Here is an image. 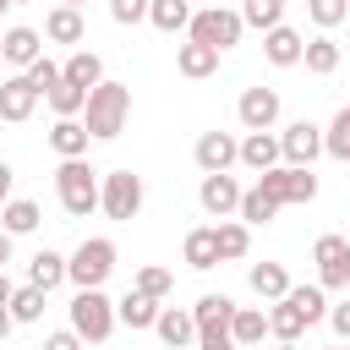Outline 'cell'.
<instances>
[{
	"instance_id": "1",
	"label": "cell",
	"mask_w": 350,
	"mask_h": 350,
	"mask_svg": "<svg viewBox=\"0 0 350 350\" xmlns=\"http://www.w3.org/2000/svg\"><path fill=\"white\" fill-rule=\"evenodd\" d=\"M126 120H131V88L104 77V82L88 93L82 126H88V137H93V142H109V137H120V131H126Z\"/></svg>"
},
{
	"instance_id": "2",
	"label": "cell",
	"mask_w": 350,
	"mask_h": 350,
	"mask_svg": "<svg viewBox=\"0 0 350 350\" xmlns=\"http://www.w3.org/2000/svg\"><path fill=\"white\" fill-rule=\"evenodd\" d=\"M55 197H60V208H66L71 219H88V213L98 208V170H93L88 159H60V170H55Z\"/></svg>"
},
{
	"instance_id": "3",
	"label": "cell",
	"mask_w": 350,
	"mask_h": 350,
	"mask_svg": "<svg viewBox=\"0 0 350 350\" xmlns=\"http://www.w3.org/2000/svg\"><path fill=\"white\" fill-rule=\"evenodd\" d=\"M115 241L109 235H88L71 257H66V279L77 284V290H104V279L115 273Z\"/></svg>"
},
{
	"instance_id": "4",
	"label": "cell",
	"mask_w": 350,
	"mask_h": 350,
	"mask_svg": "<svg viewBox=\"0 0 350 350\" xmlns=\"http://www.w3.org/2000/svg\"><path fill=\"white\" fill-rule=\"evenodd\" d=\"M66 312H71L66 328H71L82 345H104V339L115 334V301H109L104 290H77Z\"/></svg>"
},
{
	"instance_id": "5",
	"label": "cell",
	"mask_w": 350,
	"mask_h": 350,
	"mask_svg": "<svg viewBox=\"0 0 350 350\" xmlns=\"http://www.w3.org/2000/svg\"><path fill=\"white\" fill-rule=\"evenodd\" d=\"M241 33H246V22H241V11H230V5H202V11H191V27H186L191 44H208V49H219V55L235 49Z\"/></svg>"
},
{
	"instance_id": "6",
	"label": "cell",
	"mask_w": 350,
	"mask_h": 350,
	"mask_svg": "<svg viewBox=\"0 0 350 350\" xmlns=\"http://www.w3.org/2000/svg\"><path fill=\"white\" fill-rule=\"evenodd\" d=\"M142 197H148V186H142V175L137 170H109V175H98V208L109 213V219H137L142 213Z\"/></svg>"
},
{
	"instance_id": "7",
	"label": "cell",
	"mask_w": 350,
	"mask_h": 350,
	"mask_svg": "<svg viewBox=\"0 0 350 350\" xmlns=\"http://www.w3.org/2000/svg\"><path fill=\"white\" fill-rule=\"evenodd\" d=\"M191 323H197V350H224L230 345V323H235V301L208 290L191 306Z\"/></svg>"
},
{
	"instance_id": "8",
	"label": "cell",
	"mask_w": 350,
	"mask_h": 350,
	"mask_svg": "<svg viewBox=\"0 0 350 350\" xmlns=\"http://www.w3.org/2000/svg\"><path fill=\"white\" fill-rule=\"evenodd\" d=\"M257 191L273 197L279 208H290V202H312V197H317V175H312V170H295V164H273V170L257 175Z\"/></svg>"
},
{
	"instance_id": "9",
	"label": "cell",
	"mask_w": 350,
	"mask_h": 350,
	"mask_svg": "<svg viewBox=\"0 0 350 350\" xmlns=\"http://www.w3.org/2000/svg\"><path fill=\"white\" fill-rule=\"evenodd\" d=\"M312 262H317V284L323 290H350V241L345 235H317Z\"/></svg>"
},
{
	"instance_id": "10",
	"label": "cell",
	"mask_w": 350,
	"mask_h": 350,
	"mask_svg": "<svg viewBox=\"0 0 350 350\" xmlns=\"http://www.w3.org/2000/svg\"><path fill=\"white\" fill-rule=\"evenodd\" d=\"M279 159L295 164V170H312V164L323 159V126H312V120H290V126L279 131Z\"/></svg>"
},
{
	"instance_id": "11",
	"label": "cell",
	"mask_w": 350,
	"mask_h": 350,
	"mask_svg": "<svg viewBox=\"0 0 350 350\" xmlns=\"http://www.w3.org/2000/svg\"><path fill=\"white\" fill-rule=\"evenodd\" d=\"M191 159H197L202 175H230V164L241 159V137H230V131H202L197 148H191Z\"/></svg>"
},
{
	"instance_id": "12",
	"label": "cell",
	"mask_w": 350,
	"mask_h": 350,
	"mask_svg": "<svg viewBox=\"0 0 350 350\" xmlns=\"http://www.w3.org/2000/svg\"><path fill=\"white\" fill-rule=\"evenodd\" d=\"M279 109H284L279 88H246V93H241V104H235V115H241V126H246V131H273Z\"/></svg>"
},
{
	"instance_id": "13",
	"label": "cell",
	"mask_w": 350,
	"mask_h": 350,
	"mask_svg": "<svg viewBox=\"0 0 350 350\" xmlns=\"http://www.w3.org/2000/svg\"><path fill=\"white\" fill-rule=\"evenodd\" d=\"M241 180L235 175H202V186H197V202H202V213L208 219H230L235 208H241Z\"/></svg>"
},
{
	"instance_id": "14",
	"label": "cell",
	"mask_w": 350,
	"mask_h": 350,
	"mask_svg": "<svg viewBox=\"0 0 350 350\" xmlns=\"http://www.w3.org/2000/svg\"><path fill=\"white\" fill-rule=\"evenodd\" d=\"M38 55H44V33H38V27H5V33H0V66L27 71Z\"/></svg>"
},
{
	"instance_id": "15",
	"label": "cell",
	"mask_w": 350,
	"mask_h": 350,
	"mask_svg": "<svg viewBox=\"0 0 350 350\" xmlns=\"http://www.w3.org/2000/svg\"><path fill=\"white\" fill-rule=\"evenodd\" d=\"M153 334L164 339V350H197V323H191V312H180V306H159Z\"/></svg>"
},
{
	"instance_id": "16",
	"label": "cell",
	"mask_w": 350,
	"mask_h": 350,
	"mask_svg": "<svg viewBox=\"0 0 350 350\" xmlns=\"http://www.w3.org/2000/svg\"><path fill=\"white\" fill-rule=\"evenodd\" d=\"M33 109H38V93L27 88V77H22V71L5 77V82H0V120L22 126V120H33Z\"/></svg>"
},
{
	"instance_id": "17",
	"label": "cell",
	"mask_w": 350,
	"mask_h": 350,
	"mask_svg": "<svg viewBox=\"0 0 350 350\" xmlns=\"http://www.w3.org/2000/svg\"><path fill=\"white\" fill-rule=\"evenodd\" d=\"M301 49H306V38H301L290 22H279V27L262 33V55H268V66H301Z\"/></svg>"
},
{
	"instance_id": "18",
	"label": "cell",
	"mask_w": 350,
	"mask_h": 350,
	"mask_svg": "<svg viewBox=\"0 0 350 350\" xmlns=\"http://www.w3.org/2000/svg\"><path fill=\"white\" fill-rule=\"evenodd\" d=\"M235 164H246V170H257V175L273 170V164H284V159H279V131H246Z\"/></svg>"
},
{
	"instance_id": "19",
	"label": "cell",
	"mask_w": 350,
	"mask_h": 350,
	"mask_svg": "<svg viewBox=\"0 0 350 350\" xmlns=\"http://www.w3.org/2000/svg\"><path fill=\"white\" fill-rule=\"evenodd\" d=\"M246 284H252L257 301L273 306V301H284V290H290V268H284V262H252V268H246Z\"/></svg>"
},
{
	"instance_id": "20",
	"label": "cell",
	"mask_w": 350,
	"mask_h": 350,
	"mask_svg": "<svg viewBox=\"0 0 350 350\" xmlns=\"http://www.w3.org/2000/svg\"><path fill=\"white\" fill-rule=\"evenodd\" d=\"M60 82H71V88H82V93H93V88L104 82V60H98L93 49H71V55H66V66H60Z\"/></svg>"
},
{
	"instance_id": "21",
	"label": "cell",
	"mask_w": 350,
	"mask_h": 350,
	"mask_svg": "<svg viewBox=\"0 0 350 350\" xmlns=\"http://www.w3.org/2000/svg\"><path fill=\"white\" fill-rule=\"evenodd\" d=\"M115 323H126L131 334H142V328H153V323H159V301H153V295H142V290H126V295L115 301Z\"/></svg>"
},
{
	"instance_id": "22",
	"label": "cell",
	"mask_w": 350,
	"mask_h": 350,
	"mask_svg": "<svg viewBox=\"0 0 350 350\" xmlns=\"http://www.w3.org/2000/svg\"><path fill=\"white\" fill-rule=\"evenodd\" d=\"M180 257H186V268H197V273H208V268H219V246H213V224H197V230H186V241H180Z\"/></svg>"
},
{
	"instance_id": "23",
	"label": "cell",
	"mask_w": 350,
	"mask_h": 350,
	"mask_svg": "<svg viewBox=\"0 0 350 350\" xmlns=\"http://www.w3.org/2000/svg\"><path fill=\"white\" fill-rule=\"evenodd\" d=\"M268 339V312L262 306H235V323H230V345L235 350H252Z\"/></svg>"
},
{
	"instance_id": "24",
	"label": "cell",
	"mask_w": 350,
	"mask_h": 350,
	"mask_svg": "<svg viewBox=\"0 0 350 350\" xmlns=\"http://www.w3.org/2000/svg\"><path fill=\"white\" fill-rule=\"evenodd\" d=\"M44 38H49V44H82V38H88V22H82V11H71V5H55V11L44 16Z\"/></svg>"
},
{
	"instance_id": "25",
	"label": "cell",
	"mask_w": 350,
	"mask_h": 350,
	"mask_svg": "<svg viewBox=\"0 0 350 350\" xmlns=\"http://www.w3.org/2000/svg\"><path fill=\"white\" fill-rule=\"evenodd\" d=\"M175 71H180V77H191V82H197V77H213V71H219V49H208V44H191V38H186V44H175Z\"/></svg>"
},
{
	"instance_id": "26",
	"label": "cell",
	"mask_w": 350,
	"mask_h": 350,
	"mask_svg": "<svg viewBox=\"0 0 350 350\" xmlns=\"http://www.w3.org/2000/svg\"><path fill=\"white\" fill-rule=\"evenodd\" d=\"M213 246H219V262H241L252 252V230L241 219H219L213 224Z\"/></svg>"
},
{
	"instance_id": "27",
	"label": "cell",
	"mask_w": 350,
	"mask_h": 350,
	"mask_svg": "<svg viewBox=\"0 0 350 350\" xmlns=\"http://www.w3.org/2000/svg\"><path fill=\"white\" fill-rule=\"evenodd\" d=\"M88 142H93V137H88L82 120H55V126H49V148H55L60 159H88Z\"/></svg>"
},
{
	"instance_id": "28",
	"label": "cell",
	"mask_w": 350,
	"mask_h": 350,
	"mask_svg": "<svg viewBox=\"0 0 350 350\" xmlns=\"http://www.w3.org/2000/svg\"><path fill=\"white\" fill-rule=\"evenodd\" d=\"M38 224H44V213H38L33 197H11V202L0 208V230H5V235H33Z\"/></svg>"
},
{
	"instance_id": "29",
	"label": "cell",
	"mask_w": 350,
	"mask_h": 350,
	"mask_svg": "<svg viewBox=\"0 0 350 350\" xmlns=\"http://www.w3.org/2000/svg\"><path fill=\"white\" fill-rule=\"evenodd\" d=\"M27 284H33V290H44V295H49L55 284H66V257H60V252H49V246H44V252H33V262H27Z\"/></svg>"
},
{
	"instance_id": "30",
	"label": "cell",
	"mask_w": 350,
	"mask_h": 350,
	"mask_svg": "<svg viewBox=\"0 0 350 350\" xmlns=\"http://www.w3.org/2000/svg\"><path fill=\"white\" fill-rule=\"evenodd\" d=\"M301 334H306V317H301L290 301H273V306H268V339H279V345H301Z\"/></svg>"
},
{
	"instance_id": "31",
	"label": "cell",
	"mask_w": 350,
	"mask_h": 350,
	"mask_svg": "<svg viewBox=\"0 0 350 350\" xmlns=\"http://www.w3.org/2000/svg\"><path fill=\"white\" fill-rule=\"evenodd\" d=\"M301 66H306L312 77H334V71H339V44H334L328 33L306 38V49H301Z\"/></svg>"
},
{
	"instance_id": "32",
	"label": "cell",
	"mask_w": 350,
	"mask_h": 350,
	"mask_svg": "<svg viewBox=\"0 0 350 350\" xmlns=\"http://www.w3.org/2000/svg\"><path fill=\"white\" fill-rule=\"evenodd\" d=\"M284 301L306 317V328L328 317V290H323V284H290V290H284Z\"/></svg>"
},
{
	"instance_id": "33",
	"label": "cell",
	"mask_w": 350,
	"mask_h": 350,
	"mask_svg": "<svg viewBox=\"0 0 350 350\" xmlns=\"http://www.w3.org/2000/svg\"><path fill=\"white\" fill-rule=\"evenodd\" d=\"M148 22L159 33H186L191 27V0H148Z\"/></svg>"
},
{
	"instance_id": "34",
	"label": "cell",
	"mask_w": 350,
	"mask_h": 350,
	"mask_svg": "<svg viewBox=\"0 0 350 350\" xmlns=\"http://www.w3.org/2000/svg\"><path fill=\"white\" fill-rule=\"evenodd\" d=\"M323 153H328V159H339V164H350V104L323 126Z\"/></svg>"
},
{
	"instance_id": "35",
	"label": "cell",
	"mask_w": 350,
	"mask_h": 350,
	"mask_svg": "<svg viewBox=\"0 0 350 350\" xmlns=\"http://www.w3.org/2000/svg\"><path fill=\"white\" fill-rule=\"evenodd\" d=\"M235 213H241V224H246V230H257V224H268V219L279 213V202H273V197H262L257 186H246V191H241V208H235Z\"/></svg>"
},
{
	"instance_id": "36",
	"label": "cell",
	"mask_w": 350,
	"mask_h": 350,
	"mask_svg": "<svg viewBox=\"0 0 350 350\" xmlns=\"http://www.w3.org/2000/svg\"><path fill=\"white\" fill-rule=\"evenodd\" d=\"M5 312H11V323H38V317H44V290L16 284V290H11V301H5Z\"/></svg>"
},
{
	"instance_id": "37",
	"label": "cell",
	"mask_w": 350,
	"mask_h": 350,
	"mask_svg": "<svg viewBox=\"0 0 350 350\" xmlns=\"http://www.w3.org/2000/svg\"><path fill=\"white\" fill-rule=\"evenodd\" d=\"M241 22L257 27V33H268V27L284 22V0H241Z\"/></svg>"
},
{
	"instance_id": "38",
	"label": "cell",
	"mask_w": 350,
	"mask_h": 350,
	"mask_svg": "<svg viewBox=\"0 0 350 350\" xmlns=\"http://www.w3.org/2000/svg\"><path fill=\"white\" fill-rule=\"evenodd\" d=\"M49 109H55V120H82L88 93H82V88H71V82H60V88L49 93Z\"/></svg>"
},
{
	"instance_id": "39",
	"label": "cell",
	"mask_w": 350,
	"mask_h": 350,
	"mask_svg": "<svg viewBox=\"0 0 350 350\" xmlns=\"http://www.w3.org/2000/svg\"><path fill=\"white\" fill-rule=\"evenodd\" d=\"M131 290H142V295H153V301H164V295L175 290V273H170V268H159V262H148V268H137V279H131Z\"/></svg>"
},
{
	"instance_id": "40",
	"label": "cell",
	"mask_w": 350,
	"mask_h": 350,
	"mask_svg": "<svg viewBox=\"0 0 350 350\" xmlns=\"http://www.w3.org/2000/svg\"><path fill=\"white\" fill-rule=\"evenodd\" d=\"M306 16H312V27L334 33L339 22H350V0H306Z\"/></svg>"
},
{
	"instance_id": "41",
	"label": "cell",
	"mask_w": 350,
	"mask_h": 350,
	"mask_svg": "<svg viewBox=\"0 0 350 350\" xmlns=\"http://www.w3.org/2000/svg\"><path fill=\"white\" fill-rule=\"evenodd\" d=\"M22 77H27V88H33V93H38V98H49V93H55V88H60V66H55V60H49V55H38V60H33V66H27V71H22Z\"/></svg>"
},
{
	"instance_id": "42",
	"label": "cell",
	"mask_w": 350,
	"mask_h": 350,
	"mask_svg": "<svg viewBox=\"0 0 350 350\" xmlns=\"http://www.w3.org/2000/svg\"><path fill=\"white\" fill-rule=\"evenodd\" d=\"M109 16L120 27H137V22H148V0H109Z\"/></svg>"
},
{
	"instance_id": "43",
	"label": "cell",
	"mask_w": 350,
	"mask_h": 350,
	"mask_svg": "<svg viewBox=\"0 0 350 350\" xmlns=\"http://www.w3.org/2000/svg\"><path fill=\"white\" fill-rule=\"evenodd\" d=\"M323 323H328V328H334V339H339V345H350V295H345V301H334V306H328V317H323Z\"/></svg>"
},
{
	"instance_id": "44",
	"label": "cell",
	"mask_w": 350,
	"mask_h": 350,
	"mask_svg": "<svg viewBox=\"0 0 350 350\" xmlns=\"http://www.w3.org/2000/svg\"><path fill=\"white\" fill-rule=\"evenodd\" d=\"M44 350H82V339H77L71 328H55V334L44 339Z\"/></svg>"
},
{
	"instance_id": "45",
	"label": "cell",
	"mask_w": 350,
	"mask_h": 350,
	"mask_svg": "<svg viewBox=\"0 0 350 350\" xmlns=\"http://www.w3.org/2000/svg\"><path fill=\"white\" fill-rule=\"evenodd\" d=\"M11 186H16V170H11V164H5V159H0V208H5V202H11Z\"/></svg>"
},
{
	"instance_id": "46",
	"label": "cell",
	"mask_w": 350,
	"mask_h": 350,
	"mask_svg": "<svg viewBox=\"0 0 350 350\" xmlns=\"http://www.w3.org/2000/svg\"><path fill=\"white\" fill-rule=\"evenodd\" d=\"M11 252H16V235H5V230H0V268L11 262Z\"/></svg>"
},
{
	"instance_id": "47",
	"label": "cell",
	"mask_w": 350,
	"mask_h": 350,
	"mask_svg": "<svg viewBox=\"0 0 350 350\" xmlns=\"http://www.w3.org/2000/svg\"><path fill=\"white\" fill-rule=\"evenodd\" d=\"M11 290H16V284H11V279H5V268H0V306L11 301Z\"/></svg>"
},
{
	"instance_id": "48",
	"label": "cell",
	"mask_w": 350,
	"mask_h": 350,
	"mask_svg": "<svg viewBox=\"0 0 350 350\" xmlns=\"http://www.w3.org/2000/svg\"><path fill=\"white\" fill-rule=\"evenodd\" d=\"M11 328H16V323H11V312L0 306V345H5V334H11Z\"/></svg>"
},
{
	"instance_id": "49",
	"label": "cell",
	"mask_w": 350,
	"mask_h": 350,
	"mask_svg": "<svg viewBox=\"0 0 350 350\" xmlns=\"http://www.w3.org/2000/svg\"><path fill=\"white\" fill-rule=\"evenodd\" d=\"M55 5H71V11H82V5H88V0H55Z\"/></svg>"
},
{
	"instance_id": "50",
	"label": "cell",
	"mask_w": 350,
	"mask_h": 350,
	"mask_svg": "<svg viewBox=\"0 0 350 350\" xmlns=\"http://www.w3.org/2000/svg\"><path fill=\"white\" fill-rule=\"evenodd\" d=\"M273 350H301V345H273Z\"/></svg>"
},
{
	"instance_id": "51",
	"label": "cell",
	"mask_w": 350,
	"mask_h": 350,
	"mask_svg": "<svg viewBox=\"0 0 350 350\" xmlns=\"http://www.w3.org/2000/svg\"><path fill=\"white\" fill-rule=\"evenodd\" d=\"M5 5H27V0H5Z\"/></svg>"
},
{
	"instance_id": "52",
	"label": "cell",
	"mask_w": 350,
	"mask_h": 350,
	"mask_svg": "<svg viewBox=\"0 0 350 350\" xmlns=\"http://www.w3.org/2000/svg\"><path fill=\"white\" fill-rule=\"evenodd\" d=\"M328 350H350V345H328Z\"/></svg>"
},
{
	"instance_id": "53",
	"label": "cell",
	"mask_w": 350,
	"mask_h": 350,
	"mask_svg": "<svg viewBox=\"0 0 350 350\" xmlns=\"http://www.w3.org/2000/svg\"><path fill=\"white\" fill-rule=\"evenodd\" d=\"M224 350H235V345H224Z\"/></svg>"
},
{
	"instance_id": "54",
	"label": "cell",
	"mask_w": 350,
	"mask_h": 350,
	"mask_svg": "<svg viewBox=\"0 0 350 350\" xmlns=\"http://www.w3.org/2000/svg\"><path fill=\"white\" fill-rule=\"evenodd\" d=\"M0 11H5V0H0Z\"/></svg>"
}]
</instances>
